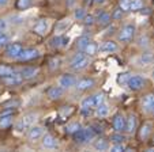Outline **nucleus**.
<instances>
[{
    "instance_id": "bb28decb",
    "label": "nucleus",
    "mask_w": 154,
    "mask_h": 152,
    "mask_svg": "<svg viewBox=\"0 0 154 152\" xmlns=\"http://www.w3.org/2000/svg\"><path fill=\"white\" fill-rule=\"evenodd\" d=\"M81 128H82V126H81V124H79V122H71V124H68V125L66 126V133L74 135V133L78 132Z\"/></svg>"
},
{
    "instance_id": "7c9ffc66",
    "label": "nucleus",
    "mask_w": 154,
    "mask_h": 152,
    "mask_svg": "<svg viewBox=\"0 0 154 152\" xmlns=\"http://www.w3.org/2000/svg\"><path fill=\"white\" fill-rule=\"evenodd\" d=\"M74 113V107L72 106H63L60 110V117L61 118H67L70 117L71 114Z\"/></svg>"
},
{
    "instance_id": "6ab92c4d",
    "label": "nucleus",
    "mask_w": 154,
    "mask_h": 152,
    "mask_svg": "<svg viewBox=\"0 0 154 152\" xmlns=\"http://www.w3.org/2000/svg\"><path fill=\"white\" fill-rule=\"evenodd\" d=\"M135 129H137V117L134 114H131L125 120V130L128 133H132V132H135Z\"/></svg>"
},
{
    "instance_id": "0eeeda50",
    "label": "nucleus",
    "mask_w": 154,
    "mask_h": 152,
    "mask_svg": "<svg viewBox=\"0 0 154 152\" xmlns=\"http://www.w3.org/2000/svg\"><path fill=\"white\" fill-rule=\"evenodd\" d=\"M38 56H40V53H38L37 49L27 48V49H23V50H22V53L19 55L18 60L22 61V63H26V61H32V60H34V58H37Z\"/></svg>"
},
{
    "instance_id": "ddd939ff",
    "label": "nucleus",
    "mask_w": 154,
    "mask_h": 152,
    "mask_svg": "<svg viewBox=\"0 0 154 152\" xmlns=\"http://www.w3.org/2000/svg\"><path fill=\"white\" fill-rule=\"evenodd\" d=\"M38 72H40L38 68H34V67H26V68H23L22 71H20V75H22V78H23L25 80H29V79L35 78V76L38 75Z\"/></svg>"
},
{
    "instance_id": "4468645a",
    "label": "nucleus",
    "mask_w": 154,
    "mask_h": 152,
    "mask_svg": "<svg viewBox=\"0 0 154 152\" xmlns=\"http://www.w3.org/2000/svg\"><path fill=\"white\" fill-rule=\"evenodd\" d=\"M96 84V82L93 80V79H89V78H85V79H81V80L76 82V88L79 90V91H85V90H89L91 88V87Z\"/></svg>"
},
{
    "instance_id": "393cba45",
    "label": "nucleus",
    "mask_w": 154,
    "mask_h": 152,
    "mask_svg": "<svg viewBox=\"0 0 154 152\" xmlns=\"http://www.w3.org/2000/svg\"><path fill=\"white\" fill-rule=\"evenodd\" d=\"M82 107H85V109H93V107H96V100H94V95L93 97H86L83 100H82Z\"/></svg>"
},
{
    "instance_id": "a19ab883",
    "label": "nucleus",
    "mask_w": 154,
    "mask_h": 152,
    "mask_svg": "<svg viewBox=\"0 0 154 152\" xmlns=\"http://www.w3.org/2000/svg\"><path fill=\"white\" fill-rule=\"evenodd\" d=\"M7 42H8V35H6L4 33H0V48L6 46Z\"/></svg>"
},
{
    "instance_id": "79ce46f5",
    "label": "nucleus",
    "mask_w": 154,
    "mask_h": 152,
    "mask_svg": "<svg viewBox=\"0 0 154 152\" xmlns=\"http://www.w3.org/2000/svg\"><path fill=\"white\" fill-rule=\"evenodd\" d=\"M123 12H124V11H123V10H122V8H120V7H119V8H117V10H115L113 15H112V19H115V20L120 19V18L123 16Z\"/></svg>"
},
{
    "instance_id": "ea45409f",
    "label": "nucleus",
    "mask_w": 154,
    "mask_h": 152,
    "mask_svg": "<svg viewBox=\"0 0 154 152\" xmlns=\"http://www.w3.org/2000/svg\"><path fill=\"white\" fill-rule=\"evenodd\" d=\"M74 15H75V18H76L78 20H82L85 16H86V12H85V10H83V8H78V10H75Z\"/></svg>"
},
{
    "instance_id": "f704fd0d",
    "label": "nucleus",
    "mask_w": 154,
    "mask_h": 152,
    "mask_svg": "<svg viewBox=\"0 0 154 152\" xmlns=\"http://www.w3.org/2000/svg\"><path fill=\"white\" fill-rule=\"evenodd\" d=\"M59 67H60V58L57 57H52L49 60V69L51 71H55V69H57Z\"/></svg>"
},
{
    "instance_id": "c85d7f7f",
    "label": "nucleus",
    "mask_w": 154,
    "mask_h": 152,
    "mask_svg": "<svg viewBox=\"0 0 154 152\" xmlns=\"http://www.w3.org/2000/svg\"><path fill=\"white\" fill-rule=\"evenodd\" d=\"M108 147H109V144H108V141L104 140V139H98V140L94 143V148L98 149V151H105V149H108Z\"/></svg>"
},
{
    "instance_id": "37998d69",
    "label": "nucleus",
    "mask_w": 154,
    "mask_h": 152,
    "mask_svg": "<svg viewBox=\"0 0 154 152\" xmlns=\"http://www.w3.org/2000/svg\"><path fill=\"white\" fill-rule=\"evenodd\" d=\"M83 22H85V25H87V26H91L94 23V16L93 15H86V16L83 18Z\"/></svg>"
},
{
    "instance_id": "49530a36",
    "label": "nucleus",
    "mask_w": 154,
    "mask_h": 152,
    "mask_svg": "<svg viewBox=\"0 0 154 152\" xmlns=\"http://www.w3.org/2000/svg\"><path fill=\"white\" fill-rule=\"evenodd\" d=\"M18 105H19V103H18L17 100H14V102H8V103H6V105H4V107H6V109H11L12 110V109H15Z\"/></svg>"
},
{
    "instance_id": "4be33fe9",
    "label": "nucleus",
    "mask_w": 154,
    "mask_h": 152,
    "mask_svg": "<svg viewBox=\"0 0 154 152\" xmlns=\"http://www.w3.org/2000/svg\"><path fill=\"white\" fill-rule=\"evenodd\" d=\"M138 61H139L140 65H150V64H154V55L153 53H143Z\"/></svg>"
},
{
    "instance_id": "3c124183",
    "label": "nucleus",
    "mask_w": 154,
    "mask_h": 152,
    "mask_svg": "<svg viewBox=\"0 0 154 152\" xmlns=\"http://www.w3.org/2000/svg\"><path fill=\"white\" fill-rule=\"evenodd\" d=\"M7 3H8V0H0V6H4Z\"/></svg>"
},
{
    "instance_id": "de8ad7c7",
    "label": "nucleus",
    "mask_w": 154,
    "mask_h": 152,
    "mask_svg": "<svg viewBox=\"0 0 154 152\" xmlns=\"http://www.w3.org/2000/svg\"><path fill=\"white\" fill-rule=\"evenodd\" d=\"M70 42V38L66 37V35H61V48H66Z\"/></svg>"
},
{
    "instance_id": "f8f14e48",
    "label": "nucleus",
    "mask_w": 154,
    "mask_h": 152,
    "mask_svg": "<svg viewBox=\"0 0 154 152\" xmlns=\"http://www.w3.org/2000/svg\"><path fill=\"white\" fill-rule=\"evenodd\" d=\"M142 106L147 113H154V94H147L143 97Z\"/></svg>"
},
{
    "instance_id": "2f4dec72",
    "label": "nucleus",
    "mask_w": 154,
    "mask_h": 152,
    "mask_svg": "<svg viewBox=\"0 0 154 152\" xmlns=\"http://www.w3.org/2000/svg\"><path fill=\"white\" fill-rule=\"evenodd\" d=\"M17 8L18 10H26L32 6V0H17Z\"/></svg>"
},
{
    "instance_id": "423d86ee",
    "label": "nucleus",
    "mask_w": 154,
    "mask_h": 152,
    "mask_svg": "<svg viewBox=\"0 0 154 152\" xmlns=\"http://www.w3.org/2000/svg\"><path fill=\"white\" fill-rule=\"evenodd\" d=\"M2 80H3V83L6 84V86H19L22 82L25 80L23 78H22V75H20V72H12L11 75H8V76H4V78H2Z\"/></svg>"
},
{
    "instance_id": "e433bc0d",
    "label": "nucleus",
    "mask_w": 154,
    "mask_h": 152,
    "mask_svg": "<svg viewBox=\"0 0 154 152\" xmlns=\"http://www.w3.org/2000/svg\"><path fill=\"white\" fill-rule=\"evenodd\" d=\"M111 140L113 141L115 144H117V143H123V141L125 140V137L122 135V132H116L115 135H112V136H111Z\"/></svg>"
},
{
    "instance_id": "a18cd8bd",
    "label": "nucleus",
    "mask_w": 154,
    "mask_h": 152,
    "mask_svg": "<svg viewBox=\"0 0 154 152\" xmlns=\"http://www.w3.org/2000/svg\"><path fill=\"white\" fill-rule=\"evenodd\" d=\"M112 151H113V152H122V151H125V147L123 145V143H117V144H115V145H113Z\"/></svg>"
},
{
    "instance_id": "a878e982",
    "label": "nucleus",
    "mask_w": 154,
    "mask_h": 152,
    "mask_svg": "<svg viewBox=\"0 0 154 152\" xmlns=\"http://www.w3.org/2000/svg\"><path fill=\"white\" fill-rule=\"evenodd\" d=\"M97 52H98V45L94 42H90L85 48V53L87 56H94V55H97Z\"/></svg>"
},
{
    "instance_id": "473e14b6",
    "label": "nucleus",
    "mask_w": 154,
    "mask_h": 152,
    "mask_svg": "<svg viewBox=\"0 0 154 152\" xmlns=\"http://www.w3.org/2000/svg\"><path fill=\"white\" fill-rule=\"evenodd\" d=\"M143 7V1L142 0H131L130 3V10L131 11H138Z\"/></svg>"
},
{
    "instance_id": "cd10ccee",
    "label": "nucleus",
    "mask_w": 154,
    "mask_h": 152,
    "mask_svg": "<svg viewBox=\"0 0 154 152\" xmlns=\"http://www.w3.org/2000/svg\"><path fill=\"white\" fill-rule=\"evenodd\" d=\"M14 72V68L6 64H0V78H4V76H8Z\"/></svg>"
},
{
    "instance_id": "5701e85b",
    "label": "nucleus",
    "mask_w": 154,
    "mask_h": 152,
    "mask_svg": "<svg viewBox=\"0 0 154 152\" xmlns=\"http://www.w3.org/2000/svg\"><path fill=\"white\" fill-rule=\"evenodd\" d=\"M111 19H112V16L108 14V12H105V11H101L98 14V16H97V22H98L100 25H102V26L108 25V23L111 22Z\"/></svg>"
},
{
    "instance_id": "9d476101",
    "label": "nucleus",
    "mask_w": 154,
    "mask_h": 152,
    "mask_svg": "<svg viewBox=\"0 0 154 152\" xmlns=\"http://www.w3.org/2000/svg\"><path fill=\"white\" fill-rule=\"evenodd\" d=\"M63 94H64V88L61 86H52L47 90L48 98L52 100H56V99H59V98H61Z\"/></svg>"
},
{
    "instance_id": "c756f323",
    "label": "nucleus",
    "mask_w": 154,
    "mask_h": 152,
    "mask_svg": "<svg viewBox=\"0 0 154 152\" xmlns=\"http://www.w3.org/2000/svg\"><path fill=\"white\" fill-rule=\"evenodd\" d=\"M108 113H109V109H108L106 105L101 103V105H98V106H97L96 114L98 115V117H105V115H108Z\"/></svg>"
},
{
    "instance_id": "4c0bfd02",
    "label": "nucleus",
    "mask_w": 154,
    "mask_h": 152,
    "mask_svg": "<svg viewBox=\"0 0 154 152\" xmlns=\"http://www.w3.org/2000/svg\"><path fill=\"white\" fill-rule=\"evenodd\" d=\"M70 26V22L68 20H60V22L56 25V31H64V30L67 29V27Z\"/></svg>"
},
{
    "instance_id": "c9c22d12",
    "label": "nucleus",
    "mask_w": 154,
    "mask_h": 152,
    "mask_svg": "<svg viewBox=\"0 0 154 152\" xmlns=\"http://www.w3.org/2000/svg\"><path fill=\"white\" fill-rule=\"evenodd\" d=\"M49 45L52 46V48H60L61 46V35H55V37L49 41Z\"/></svg>"
},
{
    "instance_id": "f03ea898",
    "label": "nucleus",
    "mask_w": 154,
    "mask_h": 152,
    "mask_svg": "<svg viewBox=\"0 0 154 152\" xmlns=\"http://www.w3.org/2000/svg\"><path fill=\"white\" fill-rule=\"evenodd\" d=\"M96 136V132L93 130V128H85V129H79L78 132L74 133V141L78 144H83L86 141L91 140Z\"/></svg>"
},
{
    "instance_id": "7ed1b4c3",
    "label": "nucleus",
    "mask_w": 154,
    "mask_h": 152,
    "mask_svg": "<svg viewBox=\"0 0 154 152\" xmlns=\"http://www.w3.org/2000/svg\"><path fill=\"white\" fill-rule=\"evenodd\" d=\"M135 35V26L134 25H125L119 33V40L122 42H130Z\"/></svg>"
},
{
    "instance_id": "2eb2a0df",
    "label": "nucleus",
    "mask_w": 154,
    "mask_h": 152,
    "mask_svg": "<svg viewBox=\"0 0 154 152\" xmlns=\"http://www.w3.org/2000/svg\"><path fill=\"white\" fill-rule=\"evenodd\" d=\"M48 27H49V25H48V20L47 19H40L34 25V31L37 33V34H40V35H44L45 33H47Z\"/></svg>"
},
{
    "instance_id": "f3484780",
    "label": "nucleus",
    "mask_w": 154,
    "mask_h": 152,
    "mask_svg": "<svg viewBox=\"0 0 154 152\" xmlns=\"http://www.w3.org/2000/svg\"><path fill=\"white\" fill-rule=\"evenodd\" d=\"M42 147L44 148H56L57 147V140L52 135H45L42 137Z\"/></svg>"
},
{
    "instance_id": "09e8293b",
    "label": "nucleus",
    "mask_w": 154,
    "mask_h": 152,
    "mask_svg": "<svg viewBox=\"0 0 154 152\" xmlns=\"http://www.w3.org/2000/svg\"><path fill=\"white\" fill-rule=\"evenodd\" d=\"M81 113H82V115H83V117H89V115L91 114V109H85V107H82Z\"/></svg>"
},
{
    "instance_id": "72a5a7b5",
    "label": "nucleus",
    "mask_w": 154,
    "mask_h": 152,
    "mask_svg": "<svg viewBox=\"0 0 154 152\" xmlns=\"http://www.w3.org/2000/svg\"><path fill=\"white\" fill-rule=\"evenodd\" d=\"M131 78V75L128 73V72H124V73H120L119 76H117V83L119 84H127L128 79Z\"/></svg>"
},
{
    "instance_id": "8fccbe9b",
    "label": "nucleus",
    "mask_w": 154,
    "mask_h": 152,
    "mask_svg": "<svg viewBox=\"0 0 154 152\" xmlns=\"http://www.w3.org/2000/svg\"><path fill=\"white\" fill-rule=\"evenodd\" d=\"M4 29H6V20L0 19V33H3Z\"/></svg>"
},
{
    "instance_id": "603ef678",
    "label": "nucleus",
    "mask_w": 154,
    "mask_h": 152,
    "mask_svg": "<svg viewBox=\"0 0 154 152\" xmlns=\"http://www.w3.org/2000/svg\"><path fill=\"white\" fill-rule=\"evenodd\" d=\"M94 3H102V1H104V0H93Z\"/></svg>"
},
{
    "instance_id": "aec40b11",
    "label": "nucleus",
    "mask_w": 154,
    "mask_h": 152,
    "mask_svg": "<svg viewBox=\"0 0 154 152\" xmlns=\"http://www.w3.org/2000/svg\"><path fill=\"white\" fill-rule=\"evenodd\" d=\"M100 50L105 52V53H112V52H115V50H117V45L113 41H105V42L100 46Z\"/></svg>"
},
{
    "instance_id": "6e6552de",
    "label": "nucleus",
    "mask_w": 154,
    "mask_h": 152,
    "mask_svg": "<svg viewBox=\"0 0 154 152\" xmlns=\"http://www.w3.org/2000/svg\"><path fill=\"white\" fill-rule=\"evenodd\" d=\"M22 50H23V46L20 45L19 42H12V43H10V45L7 46L6 55L8 56V57L18 58L19 57V55L22 53Z\"/></svg>"
},
{
    "instance_id": "b1692460",
    "label": "nucleus",
    "mask_w": 154,
    "mask_h": 152,
    "mask_svg": "<svg viewBox=\"0 0 154 152\" xmlns=\"http://www.w3.org/2000/svg\"><path fill=\"white\" fill-rule=\"evenodd\" d=\"M90 38L87 37V35H82V37H79L78 40H76V48L81 49V50H85V48H86L89 43H90Z\"/></svg>"
},
{
    "instance_id": "1a4fd4ad",
    "label": "nucleus",
    "mask_w": 154,
    "mask_h": 152,
    "mask_svg": "<svg viewBox=\"0 0 154 152\" xmlns=\"http://www.w3.org/2000/svg\"><path fill=\"white\" fill-rule=\"evenodd\" d=\"M112 126H113V129L116 130V132H123V130H125V118H124V115L120 114V113H117V114L113 117V120H112Z\"/></svg>"
},
{
    "instance_id": "9b49d317",
    "label": "nucleus",
    "mask_w": 154,
    "mask_h": 152,
    "mask_svg": "<svg viewBox=\"0 0 154 152\" xmlns=\"http://www.w3.org/2000/svg\"><path fill=\"white\" fill-rule=\"evenodd\" d=\"M59 83H60V86L63 87V88H70V87H72V86H75L76 84V78L74 76V75L66 73V75H63V76L60 78Z\"/></svg>"
},
{
    "instance_id": "a211bd4d",
    "label": "nucleus",
    "mask_w": 154,
    "mask_h": 152,
    "mask_svg": "<svg viewBox=\"0 0 154 152\" xmlns=\"http://www.w3.org/2000/svg\"><path fill=\"white\" fill-rule=\"evenodd\" d=\"M12 125V114H0V129H8Z\"/></svg>"
},
{
    "instance_id": "39448f33",
    "label": "nucleus",
    "mask_w": 154,
    "mask_h": 152,
    "mask_svg": "<svg viewBox=\"0 0 154 152\" xmlns=\"http://www.w3.org/2000/svg\"><path fill=\"white\" fill-rule=\"evenodd\" d=\"M145 83H146V80L142 78V76L135 75V76H131V78L128 79L127 86H128V88L132 90V91H139L140 88L145 87Z\"/></svg>"
},
{
    "instance_id": "412c9836",
    "label": "nucleus",
    "mask_w": 154,
    "mask_h": 152,
    "mask_svg": "<svg viewBox=\"0 0 154 152\" xmlns=\"http://www.w3.org/2000/svg\"><path fill=\"white\" fill-rule=\"evenodd\" d=\"M151 128H153V125H151L150 122L143 124L142 128H140V130H139V137H140V140H146V139L150 136Z\"/></svg>"
},
{
    "instance_id": "c03bdc74",
    "label": "nucleus",
    "mask_w": 154,
    "mask_h": 152,
    "mask_svg": "<svg viewBox=\"0 0 154 152\" xmlns=\"http://www.w3.org/2000/svg\"><path fill=\"white\" fill-rule=\"evenodd\" d=\"M94 100H96V107H97L98 105L104 103V95L102 94H96L94 95Z\"/></svg>"
},
{
    "instance_id": "58836bf2",
    "label": "nucleus",
    "mask_w": 154,
    "mask_h": 152,
    "mask_svg": "<svg viewBox=\"0 0 154 152\" xmlns=\"http://www.w3.org/2000/svg\"><path fill=\"white\" fill-rule=\"evenodd\" d=\"M130 3H131V0H119V7L124 12H128V11H131L130 10Z\"/></svg>"
},
{
    "instance_id": "dca6fc26",
    "label": "nucleus",
    "mask_w": 154,
    "mask_h": 152,
    "mask_svg": "<svg viewBox=\"0 0 154 152\" xmlns=\"http://www.w3.org/2000/svg\"><path fill=\"white\" fill-rule=\"evenodd\" d=\"M42 133L44 130L41 126H30L29 132H27V137H29V140H37L42 136Z\"/></svg>"
},
{
    "instance_id": "20e7f679",
    "label": "nucleus",
    "mask_w": 154,
    "mask_h": 152,
    "mask_svg": "<svg viewBox=\"0 0 154 152\" xmlns=\"http://www.w3.org/2000/svg\"><path fill=\"white\" fill-rule=\"evenodd\" d=\"M37 115L35 114H33V113H30V114H26L25 115L23 118H22V120L20 121H18L17 122V125H15V129L17 130H23V129H27V128H30V126L33 125V124H34V121L37 120Z\"/></svg>"
},
{
    "instance_id": "f257e3e1",
    "label": "nucleus",
    "mask_w": 154,
    "mask_h": 152,
    "mask_svg": "<svg viewBox=\"0 0 154 152\" xmlns=\"http://www.w3.org/2000/svg\"><path fill=\"white\" fill-rule=\"evenodd\" d=\"M89 64V58H87V55L85 52H78L72 56L70 61V67L75 71H81V69H85Z\"/></svg>"
}]
</instances>
